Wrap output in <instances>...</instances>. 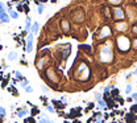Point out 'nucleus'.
Listing matches in <instances>:
<instances>
[{
  "label": "nucleus",
  "mask_w": 137,
  "mask_h": 123,
  "mask_svg": "<svg viewBox=\"0 0 137 123\" xmlns=\"http://www.w3.org/2000/svg\"><path fill=\"white\" fill-rule=\"evenodd\" d=\"M99 60H100V62H103V64L112 62L113 54H112V46H111V43H106V44H103L102 46H100Z\"/></svg>",
  "instance_id": "nucleus-1"
},
{
  "label": "nucleus",
  "mask_w": 137,
  "mask_h": 123,
  "mask_svg": "<svg viewBox=\"0 0 137 123\" xmlns=\"http://www.w3.org/2000/svg\"><path fill=\"white\" fill-rule=\"evenodd\" d=\"M116 44H117V48L121 53H125L130 49V40L128 38V36H119L116 38Z\"/></svg>",
  "instance_id": "nucleus-2"
},
{
  "label": "nucleus",
  "mask_w": 137,
  "mask_h": 123,
  "mask_svg": "<svg viewBox=\"0 0 137 123\" xmlns=\"http://www.w3.org/2000/svg\"><path fill=\"white\" fill-rule=\"evenodd\" d=\"M77 78L80 79V81H87L90 77V67L86 65V64H80L77 69V73H75Z\"/></svg>",
  "instance_id": "nucleus-3"
},
{
  "label": "nucleus",
  "mask_w": 137,
  "mask_h": 123,
  "mask_svg": "<svg viewBox=\"0 0 137 123\" xmlns=\"http://www.w3.org/2000/svg\"><path fill=\"white\" fill-rule=\"evenodd\" d=\"M33 37H34V34L32 32H29V34L27 37V52L28 53H30L33 50Z\"/></svg>",
  "instance_id": "nucleus-4"
},
{
  "label": "nucleus",
  "mask_w": 137,
  "mask_h": 123,
  "mask_svg": "<svg viewBox=\"0 0 137 123\" xmlns=\"http://www.w3.org/2000/svg\"><path fill=\"white\" fill-rule=\"evenodd\" d=\"M73 19H74V21H77V22H82L84 20V13H83V11H75L73 13Z\"/></svg>",
  "instance_id": "nucleus-5"
},
{
  "label": "nucleus",
  "mask_w": 137,
  "mask_h": 123,
  "mask_svg": "<svg viewBox=\"0 0 137 123\" xmlns=\"http://www.w3.org/2000/svg\"><path fill=\"white\" fill-rule=\"evenodd\" d=\"M113 13H115V19L116 20H124V11L120 7H116L115 9H113Z\"/></svg>",
  "instance_id": "nucleus-6"
},
{
  "label": "nucleus",
  "mask_w": 137,
  "mask_h": 123,
  "mask_svg": "<svg viewBox=\"0 0 137 123\" xmlns=\"http://www.w3.org/2000/svg\"><path fill=\"white\" fill-rule=\"evenodd\" d=\"M108 36H111V28L108 27V25H104L103 29H102V32L99 33V38H106Z\"/></svg>",
  "instance_id": "nucleus-7"
},
{
  "label": "nucleus",
  "mask_w": 137,
  "mask_h": 123,
  "mask_svg": "<svg viewBox=\"0 0 137 123\" xmlns=\"http://www.w3.org/2000/svg\"><path fill=\"white\" fill-rule=\"evenodd\" d=\"M9 15L8 12H0V22H4V24H7L9 22Z\"/></svg>",
  "instance_id": "nucleus-8"
},
{
  "label": "nucleus",
  "mask_w": 137,
  "mask_h": 123,
  "mask_svg": "<svg viewBox=\"0 0 137 123\" xmlns=\"http://www.w3.org/2000/svg\"><path fill=\"white\" fill-rule=\"evenodd\" d=\"M116 29L120 31V32L127 31V29H128V24H127V22H119V24H116Z\"/></svg>",
  "instance_id": "nucleus-9"
},
{
  "label": "nucleus",
  "mask_w": 137,
  "mask_h": 123,
  "mask_svg": "<svg viewBox=\"0 0 137 123\" xmlns=\"http://www.w3.org/2000/svg\"><path fill=\"white\" fill-rule=\"evenodd\" d=\"M61 25H62V31H63V32H68V31H70V25H68V21L62 20V21H61Z\"/></svg>",
  "instance_id": "nucleus-10"
},
{
  "label": "nucleus",
  "mask_w": 137,
  "mask_h": 123,
  "mask_svg": "<svg viewBox=\"0 0 137 123\" xmlns=\"http://www.w3.org/2000/svg\"><path fill=\"white\" fill-rule=\"evenodd\" d=\"M8 60L9 61H16V60H17V52H16V50L9 52V53H8Z\"/></svg>",
  "instance_id": "nucleus-11"
},
{
  "label": "nucleus",
  "mask_w": 137,
  "mask_h": 123,
  "mask_svg": "<svg viewBox=\"0 0 137 123\" xmlns=\"http://www.w3.org/2000/svg\"><path fill=\"white\" fill-rule=\"evenodd\" d=\"M38 27H40L38 21H34L33 24H32V29H30V32H32L33 34H37V32H38Z\"/></svg>",
  "instance_id": "nucleus-12"
},
{
  "label": "nucleus",
  "mask_w": 137,
  "mask_h": 123,
  "mask_svg": "<svg viewBox=\"0 0 137 123\" xmlns=\"http://www.w3.org/2000/svg\"><path fill=\"white\" fill-rule=\"evenodd\" d=\"M48 76H49V79L54 81V82H57V77H55V74L53 73V69H48Z\"/></svg>",
  "instance_id": "nucleus-13"
},
{
  "label": "nucleus",
  "mask_w": 137,
  "mask_h": 123,
  "mask_svg": "<svg viewBox=\"0 0 137 123\" xmlns=\"http://www.w3.org/2000/svg\"><path fill=\"white\" fill-rule=\"evenodd\" d=\"M30 29H32V21L29 17H27V20H25V31L30 32Z\"/></svg>",
  "instance_id": "nucleus-14"
},
{
  "label": "nucleus",
  "mask_w": 137,
  "mask_h": 123,
  "mask_svg": "<svg viewBox=\"0 0 137 123\" xmlns=\"http://www.w3.org/2000/svg\"><path fill=\"white\" fill-rule=\"evenodd\" d=\"M8 15H9V17H12V19H19V13L16 11H12V9H8Z\"/></svg>",
  "instance_id": "nucleus-15"
},
{
  "label": "nucleus",
  "mask_w": 137,
  "mask_h": 123,
  "mask_svg": "<svg viewBox=\"0 0 137 123\" xmlns=\"http://www.w3.org/2000/svg\"><path fill=\"white\" fill-rule=\"evenodd\" d=\"M28 115V111L27 110H20V111L17 112V116L19 118H22V116H27Z\"/></svg>",
  "instance_id": "nucleus-16"
},
{
  "label": "nucleus",
  "mask_w": 137,
  "mask_h": 123,
  "mask_svg": "<svg viewBox=\"0 0 137 123\" xmlns=\"http://www.w3.org/2000/svg\"><path fill=\"white\" fill-rule=\"evenodd\" d=\"M44 9H45V4H44V3H40V4H38V8H37L38 13H40V15H42V12H44Z\"/></svg>",
  "instance_id": "nucleus-17"
},
{
  "label": "nucleus",
  "mask_w": 137,
  "mask_h": 123,
  "mask_svg": "<svg viewBox=\"0 0 137 123\" xmlns=\"http://www.w3.org/2000/svg\"><path fill=\"white\" fill-rule=\"evenodd\" d=\"M15 74H16V79H19L20 82H21V81H24V79H25V77L22 76V74H21L20 72H16Z\"/></svg>",
  "instance_id": "nucleus-18"
},
{
  "label": "nucleus",
  "mask_w": 137,
  "mask_h": 123,
  "mask_svg": "<svg viewBox=\"0 0 137 123\" xmlns=\"http://www.w3.org/2000/svg\"><path fill=\"white\" fill-rule=\"evenodd\" d=\"M132 93V85L130 83H128L127 85V87H125V94H130Z\"/></svg>",
  "instance_id": "nucleus-19"
},
{
  "label": "nucleus",
  "mask_w": 137,
  "mask_h": 123,
  "mask_svg": "<svg viewBox=\"0 0 137 123\" xmlns=\"http://www.w3.org/2000/svg\"><path fill=\"white\" fill-rule=\"evenodd\" d=\"M98 103H99V106L100 107H103V109H107V103L103 101V99H99V101H98Z\"/></svg>",
  "instance_id": "nucleus-20"
},
{
  "label": "nucleus",
  "mask_w": 137,
  "mask_h": 123,
  "mask_svg": "<svg viewBox=\"0 0 137 123\" xmlns=\"http://www.w3.org/2000/svg\"><path fill=\"white\" fill-rule=\"evenodd\" d=\"M0 12H8L7 11V7H5L4 3H1V1H0Z\"/></svg>",
  "instance_id": "nucleus-21"
},
{
  "label": "nucleus",
  "mask_w": 137,
  "mask_h": 123,
  "mask_svg": "<svg viewBox=\"0 0 137 123\" xmlns=\"http://www.w3.org/2000/svg\"><path fill=\"white\" fill-rule=\"evenodd\" d=\"M5 115H7V111H5V109H4V107H0V116H1V118H4Z\"/></svg>",
  "instance_id": "nucleus-22"
},
{
  "label": "nucleus",
  "mask_w": 137,
  "mask_h": 123,
  "mask_svg": "<svg viewBox=\"0 0 137 123\" xmlns=\"http://www.w3.org/2000/svg\"><path fill=\"white\" fill-rule=\"evenodd\" d=\"M8 91H9V93H13L15 95H17V91L15 90V87H13V86H9V87H8Z\"/></svg>",
  "instance_id": "nucleus-23"
},
{
  "label": "nucleus",
  "mask_w": 137,
  "mask_h": 123,
  "mask_svg": "<svg viewBox=\"0 0 137 123\" xmlns=\"http://www.w3.org/2000/svg\"><path fill=\"white\" fill-rule=\"evenodd\" d=\"M108 3L109 4H120V3H121V0H108Z\"/></svg>",
  "instance_id": "nucleus-24"
},
{
  "label": "nucleus",
  "mask_w": 137,
  "mask_h": 123,
  "mask_svg": "<svg viewBox=\"0 0 137 123\" xmlns=\"http://www.w3.org/2000/svg\"><path fill=\"white\" fill-rule=\"evenodd\" d=\"M20 85H21V87H24V89H25V87L28 86V81H27V79L21 81V82H20Z\"/></svg>",
  "instance_id": "nucleus-25"
},
{
  "label": "nucleus",
  "mask_w": 137,
  "mask_h": 123,
  "mask_svg": "<svg viewBox=\"0 0 137 123\" xmlns=\"http://www.w3.org/2000/svg\"><path fill=\"white\" fill-rule=\"evenodd\" d=\"M112 89H113L112 86H107L106 89H104V94H108V93H109V91H111V90H112Z\"/></svg>",
  "instance_id": "nucleus-26"
},
{
  "label": "nucleus",
  "mask_w": 137,
  "mask_h": 123,
  "mask_svg": "<svg viewBox=\"0 0 137 123\" xmlns=\"http://www.w3.org/2000/svg\"><path fill=\"white\" fill-rule=\"evenodd\" d=\"M46 109H48V111H49V112H55L54 107H53V106H50V105H48V106H46Z\"/></svg>",
  "instance_id": "nucleus-27"
},
{
  "label": "nucleus",
  "mask_w": 137,
  "mask_h": 123,
  "mask_svg": "<svg viewBox=\"0 0 137 123\" xmlns=\"http://www.w3.org/2000/svg\"><path fill=\"white\" fill-rule=\"evenodd\" d=\"M132 46H133V49L137 50V38H135V40L132 41Z\"/></svg>",
  "instance_id": "nucleus-28"
},
{
  "label": "nucleus",
  "mask_w": 137,
  "mask_h": 123,
  "mask_svg": "<svg viewBox=\"0 0 137 123\" xmlns=\"http://www.w3.org/2000/svg\"><path fill=\"white\" fill-rule=\"evenodd\" d=\"M25 91H27V93H33V87L28 85L27 87H25Z\"/></svg>",
  "instance_id": "nucleus-29"
},
{
  "label": "nucleus",
  "mask_w": 137,
  "mask_h": 123,
  "mask_svg": "<svg viewBox=\"0 0 137 123\" xmlns=\"http://www.w3.org/2000/svg\"><path fill=\"white\" fill-rule=\"evenodd\" d=\"M132 101H135L137 103V93H133L132 94Z\"/></svg>",
  "instance_id": "nucleus-30"
},
{
  "label": "nucleus",
  "mask_w": 137,
  "mask_h": 123,
  "mask_svg": "<svg viewBox=\"0 0 137 123\" xmlns=\"http://www.w3.org/2000/svg\"><path fill=\"white\" fill-rule=\"evenodd\" d=\"M95 97H96L98 101H99V99H102V94H100V93H95Z\"/></svg>",
  "instance_id": "nucleus-31"
},
{
  "label": "nucleus",
  "mask_w": 137,
  "mask_h": 123,
  "mask_svg": "<svg viewBox=\"0 0 137 123\" xmlns=\"http://www.w3.org/2000/svg\"><path fill=\"white\" fill-rule=\"evenodd\" d=\"M61 102L63 103V105H66V103H67V99L65 98V97H62V98H61Z\"/></svg>",
  "instance_id": "nucleus-32"
},
{
  "label": "nucleus",
  "mask_w": 137,
  "mask_h": 123,
  "mask_svg": "<svg viewBox=\"0 0 137 123\" xmlns=\"http://www.w3.org/2000/svg\"><path fill=\"white\" fill-rule=\"evenodd\" d=\"M37 107H33V109H32V114H37Z\"/></svg>",
  "instance_id": "nucleus-33"
},
{
  "label": "nucleus",
  "mask_w": 137,
  "mask_h": 123,
  "mask_svg": "<svg viewBox=\"0 0 137 123\" xmlns=\"http://www.w3.org/2000/svg\"><path fill=\"white\" fill-rule=\"evenodd\" d=\"M42 91H44V93H45V94H46V93L49 91V90L46 89V87H44V86H42Z\"/></svg>",
  "instance_id": "nucleus-34"
},
{
  "label": "nucleus",
  "mask_w": 137,
  "mask_h": 123,
  "mask_svg": "<svg viewBox=\"0 0 137 123\" xmlns=\"http://www.w3.org/2000/svg\"><path fill=\"white\" fill-rule=\"evenodd\" d=\"M133 32H135V33H137V27H133Z\"/></svg>",
  "instance_id": "nucleus-35"
},
{
  "label": "nucleus",
  "mask_w": 137,
  "mask_h": 123,
  "mask_svg": "<svg viewBox=\"0 0 137 123\" xmlns=\"http://www.w3.org/2000/svg\"><path fill=\"white\" fill-rule=\"evenodd\" d=\"M133 74H137V69L135 70V72H133Z\"/></svg>",
  "instance_id": "nucleus-36"
},
{
  "label": "nucleus",
  "mask_w": 137,
  "mask_h": 123,
  "mask_svg": "<svg viewBox=\"0 0 137 123\" xmlns=\"http://www.w3.org/2000/svg\"><path fill=\"white\" fill-rule=\"evenodd\" d=\"M0 40H1V37H0Z\"/></svg>",
  "instance_id": "nucleus-37"
},
{
  "label": "nucleus",
  "mask_w": 137,
  "mask_h": 123,
  "mask_svg": "<svg viewBox=\"0 0 137 123\" xmlns=\"http://www.w3.org/2000/svg\"><path fill=\"white\" fill-rule=\"evenodd\" d=\"M136 123H137V122H136Z\"/></svg>",
  "instance_id": "nucleus-38"
}]
</instances>
